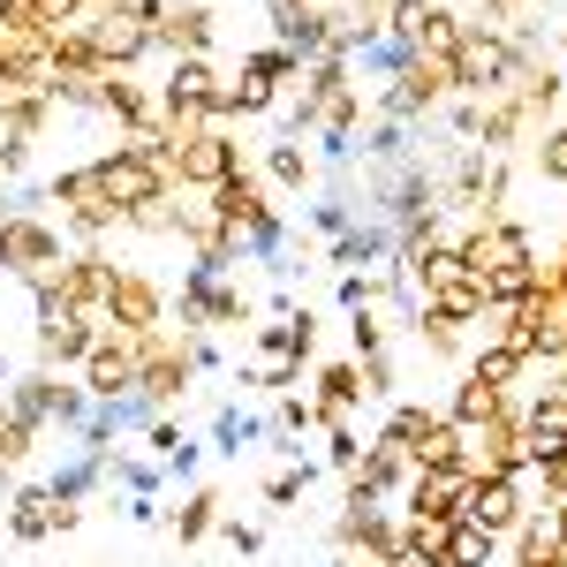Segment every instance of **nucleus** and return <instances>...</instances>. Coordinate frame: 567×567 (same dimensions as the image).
<instances>
[{"instance_id": "nucleus-46", "label": "nucleus", "mask_w": 567, "mask_h": 567, "mask_svg": "<svg viewBox=\"0 0 567 567\" xmlns=\"http://www.w3.org/2000/svg\"><path fill=\"white\" fill-rule=\"evenodd\" d=\"M114 515L136 523V529H167V507H159V499H114Z\"/></svg>"}, {"instance_id": "nucleus-8", "label": "nucleus", "mask_w": 567, "mask_h": 567, "mask_svg": "<svg viewBox=\"0 0 567 567\" xmlns=\"http://www.w3.org/2000/svg\"><path fill=\"white\" fill-rule=\"evenodd\" d=\"M53 288H61V303L84 310V318H106V296H114V243H76L61 272H53Z\"/></svg>"}, {"instance_id": "nucleus-12", "label": "nucleus", "mask_w": 567, "mask_h": 567, "mask_svg": "<svg viewBox=\"0 0 567 567\" xmlns=\"http://www.w3.org/2000/svg\"><path fill=\"white\" fill-rule=\"evenodd\" d=\"M219 45V16L205 8V0H175L159 23H152V53H167V61H182V53H213Z\"/></svg>"}, {"instance_id": "nucleus-44", "label": "nucleus", "mask_w": 567, "mask_h": 567, "mask_svg": "<svg viewBox=\"0 0 567 567\" xmlns=\"http://www.w3.org/2000/svg\"><path fill=\"white\" fill-rule=\"evenodd\" d=\"M393 333L386 326H379V310H355L349 318V355H371V349H386Z\"/></svg>"}, {"instance_id": "nucleus-6", "label": "nucleus", "mask_w": 567, "mask_h": 567, "mask_svg": "<svg viewBox=\"0 0 567 567\" xmlns=\"http://www.w3.org/2000/svg\"><path fill=\"white\" fill-rule=\"evenodd\" d=\"M175 310V280H159L144 258H114V296H106V326L114 333H152Z\"/></svg>"}, {"instance_id": "nucleus-52", "label": "nucleus", "mask_w": 567, "mask_h": 567, "mask_svg": "<svg viewBox=\"0 0 567 567\" xmlns=\"http://www.w3.org/2000/svg\"><path fill=\"white\" fill-rule=\"evenodd\" d=\"M205 8H219V0H205Z\"/></svg>"}, {"instance_id": "nucleus-23", "label": "nucleus", "mask_w": 567, "mask_h": 567, "mask_svg": "<svg viewBox=\"0 0 567 567\" xmlns=\"http://www.w3.org/2000/svg\"><path fill=\"white\" fill-rule=\"evenodd\" d=\"M205 205L219 213V227H250V219H258L265 205H272V189H265V175H258V167H243V175H227V182H219V189L205 197Z\"/></svg>"}, {"instance_id": "nucleus-40", "label": "nucleus", "mask_w": 567, "mask_h": 567, "mask_svg": "<svg viewBox=\"0 0 567 567\" xmlns=\"http://www.w3.org/2000/svg\"><path fill=\"white\" fill-rule=\"evenodd\" d=\"M326 454H318V462H326V470H333V477H349L355 462H363V432H355V424H326Z\"/></svg>"}, {"instance_id": "nucleus-30", "label": "nucleus", "mask_w": 567, "mask_h": 567, "mask_svg": "<svg viewBox=\"0 0 567 567\" xmlns=\"http://www.w3.org/2000/svg\"><path fill=\"white\" fill-rule=\"evenodd\" d=\"M8 416L31 424V432H45V416H53V371H39V363L16 371V379H8Z\"/></svg>"}, {"instance_id": "nucleus-31", "label": "nucleus", "mask_w": 567, "mask_h": 567, "mask_svg": "<svg viewBox=\"0 0 567 567\" xmlns=\"http://www.w3.org/2000/svg\"><path fill=\"white\" fill-rule=\"evenodd\" d=\"M106 484V470H99V454H61V470L45 477V492H53V507H84L91 492Z\"/></svg>"}, {"instance_id": "nucleus-1", "label": "nucleus", "mask_w": 567, "mask_h": 567, "mask_svg": "<svg viewBox=\"0 0 567 567\" xmlns=\"http://www.w3.org/2000/svg\"><path fill=\"white\" fill-rule=\"evenodd\" d=\"M529 69V53L507 31H484V23H470L462 31V45L446 53V76H454V99H499V91H515Z\"/></svg>"}, {"instance_id": "nucleus-2", "label": "nucleus", "mask_w": 567, "mask_h": 567, "mask_svg": "<svg viewBox=\"0 0 567 567\" xmlns=\"http://www.w3.org/2000/svg\"><path fill=\"white\" fill-rule=\"evenodd\" d=\"M69 227L45 213H8L0 219V280H23V288H53V272L69 258Z\"/></svg>"}, {"instance_id": "nucleus-10", "label": "nucleus", "mask_w": 567, "mask_h": 567, "mask_svg": "<svg viewBox=\"0 0 567 567\" xmlns=\"http://www.w3.org/2000/svg\"><path fill=\"white\" fill-rule=\"evenodd\" d=\"M303 393L318 401V416H326V424H355V416H363V401H371V393H363V363H355V355H326V363H310Z\"/></svg>"}, {"instance_id": "nucleus-26", "label": "nucleus", "mask_w": 567, "mask_h": 567, "mask_svg": "<svg viewBox=\"0 0 567 567\" xmlns=\"http://www.w3.org/2000/svg\"><path fill=\"white\" fill-rule=\"evenodd\" d=\"M250 446H265V416L235 409V401H219V409H213V446H205V454H219V462H243Z\"/></svg>"}, {"instance_id": "nucleus-7", "label": "nucleus", "mask_w": 567, "mask_h": 567, "mask_svg": "<svg viewBox=\"0 0 567 567\" xmlns=\"http://www.w3.org/2000/svg\"><path fill=\"white\" fill-rule=\"evenodd\" d=\"M529 258H537V235H529L523 219H470V227H462V265H470V280L507 272V265H529Z\"/></svg>"}, {"instance_id": "nucleus-19", "label": "nucleus", "mask_w": 567, "mask_h": 567, "mask_svg": "<svg viewBox=\"0 0 567 567\" xmlns=\"http://www.w3.org/2000/svg\"><path fill=\"white\" fill-rule=\"evenodd\" d=\"M258 175H265V189H280V197H303V189H318V159H310V144H296V136H265Z\"/></svg>"}, {"instance_id": "nucleus-36", "label": "nucleus", "mask_w": 567, "mask_h": 567, "mask_svg": "<svg viewBox=\"0 0 567 567\" xmlns=\"http://www.w3.org/2000/svg\"><path fill=\"white\" fill-rule=\"evenodd\" d=\"M529 175L553 182V189H567V114H560V122H545V130L529 136Z\"/></svg>"}, {"instance_id": "nucleus-20", "label": "nucleus", "mask_w": 567, "mask_h": 567, "mask_svg": "<svg viewBox=\"0 0 567 567\" xmlns=\"http://www.w3.org/2000/svg\"><path fill=\"white\" fill-rule=\"evenodd\" d=\"M0 529H8L16 545H45V537H53V492H45V477H39V484H16V492H8V507H0Z\"/></svg>"}, {"instance_id": "nucleus-27", "label": "nucleus", "mask_w": 567, "mask_h": 567, "mask_svg": "<svg viewBox=\"0 0 567 567\" xmlns=\"http://www.w3.org/2000/svg\"><path fill=\"white\" fill-rule=\"evenodd\" d=\"M507 560V537H492L477 523H446V545H439V567H499Z\"/></svg>"}, {"instance_id": "nucleus-41", "label": "nucleus", "mask_w": 567, "mask_h": 567, "mask_svg": "<svg viewBox=\"0 0 567 567\" xmlns=\"http://www.w3.org/2000/svg\"><path fill=\"white\" fill-rule=\"evenodd\" d=\"M379 280H386V272H341V280H333V303H341V318H355V310H379Z\"/></svg>"}, {"instance_id": "nucleus-50", "label": "nucleus", "mask_w": 567, "mask_h": 567, "mask_svg": "<svg viewBox=\"0 0 567 567\" xmlns=\"http://www.w3.org/2000/svg\"><path fill=\"white\" fill-rule=\"evenodd\" d=\"M386 567H424V560H409V553H393V560Z\"/></svg>"}, {"instance_id": "nucleus-38", "label": "nucleus", "mask_w": 567, "mask_h": 567, "mask_svg": "<svg viewBox=\"0 0 567 567\" xmlns=\"http://www.w3.org/2000/svg\"><path fill=\"white\" fill-rule=\"evenodd\" d=\"M213 326H219V333H250V326H258V296H250L235 272L213 288Z\"/></svg>"}, {"instance_id": "nucleus-17", "label": "nucleus", "mask_w": 567, "mask_h": 567, "mask_svg": "<svg viewBox=\"0 0 567 567\" xmlns=\"http://www.w3.org/2000/svg\"><path fill=\"white\" fill-rule=\"evenodd\" d=\"M219 515H227V492L213 477H197V484H182V507H167V537L189 553V545H205L219 529Z\"/></svg>"}, {"instance_id": "nucleus-28", "label": "nucleus", "mask_w": 567, "mask_h": 567, "mask_svg": "<svg viewBox=\"0 0 567 567\" xmlns=\"http://www.w3.org/2000/svg\"><path fill=\"white\" fill-rule=\"evenodd\" d=\"M515 401L499 386H484V379H470V371H454V393H446V424H492V416H507Z\"/></svg>"}, {"instance_id": "nucleus-14", "label": "nucleus", "mask_w": 567, "mask_h": 567, "mask_svg": "<svg viewBox=\"0 0 567 567\" xmlns=\"http://www.w3.org/2000/svg\"><path fill=\"white\" fill-rule=\"evenodd\" d=\"M76 386L91 393V401H114V393H130L136 386V341L130 333H99V349L84 355V371H76Z\"/></svg>"}, {"instance_id": "nucleus-9", "label": "nucleus", "mask_w": 567, "mask_h": 567, "mask_svg": "<svg viewBox=\"0 0 567 567\" xmlns=\"http://www.w3.org/2000/svg\"><path fill=\"white\" fill-rule=\"evenodd\" d=\"M523 515H529V477H470V492H462V523L492 529V537H515Z\"/></svg>"}, {"instance_id": "nucleus-16", "label": "nucleus", "mask_w": 567, "mask_h": 567, "mask_svg": "<svg viewBox=\"0 0 567 567\" xmlns=\"http://www.w3.org/2000/svg\"><path fill=\"white\" fill-rule=\"evenodd\" d=\"M99 122H114L122 136H144V130H159V99L136 76H99Z\"/></svg>"}, {"instance_id": "nucleus-33", "label": "nucleus", "mask_w": 567, "mask_h": 567, "mask_svg": "<svg viewBox=\"0 0 567 567\" xmlns=\"http://www.w3.org/2000/svg\"><path fill=\"white\" fill-rule=\"evenodd\" d=\"M439 424V409H424V401H386V416H379V432L371 439H386V446H401V454H416V439Z\"/></svg>"}, {"instance_id": "nucleus-18", "label": "nucleus", "mask_w": 567, "mask_h": 567, "mask_svg": "<svg viewBox=\"0 0 567 567\" xmlns=\"http://www.w3.org/2000/svg\"><path fill=\"white\" fill-rule=\"evenodd\" d=\"M386 258H393V227L386 219H355L349 235L326 243V265H333V272H386Z\"/></svg>"}, {"instance_id": "nucleus-39", "label": "nucleus", "mask_w": 567, "mask_h": 567, "mask_svg": "<svg viewBox=\"0 0 567 567\" xmlns=\"http://www.w3.org/2000/svg\"><path fill=\"white\" fill-rule=\"evenodd\" d=\"M84 416H91V393L76 386V379H53V416H45V432L76 439V432H84Z\"/></svg>"}, {"instance_id": "nucleus-11", "label": "nucleus", "mask_w": 567, "mask_h": 567, "mask_svg": "<svg viewBox=\"0 0 567 567\" xmlns=\"http://www.w3.org/2000/svg\"><path fill=\"white\" fill-rule=\"evenodd\" d=\"M91 61H99V76H136L152 61V31L130 16H91Z\"/></svg>"}, {"instance_id": "nucleus-24", "label": "nucleus", "mask_w": 567, "mask_h": 567, "mask_svg": "<svg viewBox=\"0 0 567 567\" xmlns=\"http://www.w3.org/2000/svg\"><path fill=\"white\" fill-rule=\"evenodd\" d=\"M424 318H439V326H454V333H477L484 318V288L462 272V280H446V288H432L424 296Z\"/></svg>"}, {"instance_id": "nucleus-49", "label": "nucleus", "mask_w": 567, "mask_h": 567, "mask_svg": "<svg viewBox=\"0 0 567 567\" xmlns=\"http://www.w3.org/2000/svg\"><path fill=\"white\" fill-rule=\"evenodd\" d=\"M8 379H16V363H8V349H0V393H8Z\"/></svg>"}, {"instance_id": "nucleus-43", "label": "nucleus", "mask_w": 567, "mask_h": 567, "mask_svg": "<svg viewBox=\"0 0 567 567\" xmlns=\"http://www.w3.org/2000/svg\"><path fill=\"white\" fill-rule=\"evenodd\" d=\"M213 537H227V545H235V560H258V553H265V523H243V515H219Z\"/></svg>"}, {"instance_id": "nucleus-4", "label": "nucleus", "mask_w": 567, "mask_h": 567, "mask_svg": "<svg viewBox=\"0 0 567 567\" xmlns=\"http://www.w3.org/2000/svg\"><path fill=\"white\" fill-rule=\"evenodd\" d=\"M45 189H53V205H61L69 243H114V235H130V219H122V205H114V197H106V182H99V167H91V159L61 167V175H45Z\"/></svg>"}, {"instance_id": "nucleus-42", "label": "nucleus", "mask_w": 567, "mask_h": 567, "mask_svg": "<svg viewBox=\"0 0 567 567\" xmlns=\"http://www.w3.org/2000/svg\"><path fill=\"white\" fill-rule=\"evenodd\" d=\"M446 144H477V130H484V99H446Z\"/></svg>"}, {"instance_id": "nucleus-34", "label": "nucleus", "mask_w": 567, "mask_h": 567, "mask_svg": "<svg viewBox=\"0 0 567 567\" xmlns=\"http://www.w3.org/2000/svg\"><path fill=\"white\" fill-rule=\"evenodd\" d=\"M537 280H545V265L529 258V265H507V272H484L477 288H484V310H515L523 296H537Z\"/></svg>"}, {"instance_id": "nucleus-3", "label": "nucleus", "mask_w": 567, "mask_h": 567, "mask_svg": "<svg viewBox=\"0 0 567 567\" xmlns=\"http://www.w3.org/2000/svg\"><path fill=\"white\" fill-rule=\"evenodd\" d=\"M219 84H227V69H219V53H182L159 69V122L167 130H213V106H219Z\"/></svg>"}, {"instance_id": "nucleus-22", "label": "nucleus", "mask_w": 567, "mask_h": 567, "mask_svg": "<svg viewBox=\"0 0 567 567\" xmlns=\"http://www.w3.org/2000/svg\"><path fill=\"white\" fill-rule=\"evenodd\" d=\"M515 99L529 106V122L545 130V122H553V114L567 106V61H553V53H537V61L523 69V84H515Z\"/></svg>"}, {"instance_id": "nucleus-35", "label": "nucleus", "mask_w": 567, "mask_h": 567, "mask_svg": "<svg viewBox=\"0 0 567 567\" xmlns=\"http://www.w3.org/2000/svg\"><path fill=\"white\" fill-rule=\"evenodd\" d=\"M310 379V363L296 355H258V363H235V386H265V393H296Z\"/></svg>"}, {"instance_id": "nucleus-5", "label": "nucleus", "mask_w": 567, "mask_h": 567, "mask_svg": "<svg viewBox=\"0 0 567 567\" xmlns=\"http://www.w3.org/2000/svg\"><path fill=\"white\" fill-rule=\"evenodd\" d=\"M243 167H250V152H243L235 130H167V175H175V189L213 197L219 182L243 175Z\"/></svg>"}, {"instance_id": "nucleus-45", "label": "nucleus", "mask_w": 567, "mask_h": 567, "mask_svg": "<svg viewBox=\"0 0 567 567\" xmlns=\"http://www.w3.org/2000/svg\"><path fill=\"white\" fill-rule=\"evenodd\" d=\"M159 470H167V484H197V470H205V446H197V439H182Z\"/></svg>"}, {"instance_id": "nucleus-25", "label": "nucleus", "mask_w": 567, "mask_h": 567, "mask_svg": "<svg viewBox=\"0 0 567 567\" xmlns=\"http://www.w3.org/2000/svg\"><path fill=\"white\" fill-rule=\"evenodd\" d=\"M462 371H470V379H484V386H499L507 401H523V379H529V363H523L515 349H507V341H477Z\"/></svg>"}, {"instance_id": "nucleus-47", "label": "nucleus", "mask_w": 567, "mask_h": 567, "mask_svg": "<svg viewBox=\"0 0 567 567\" xmlns=\"http://www.w3.org/2000/svg\"><path fill=\"white\" fill-rule=\"evenodd\" d=\"M182 439H189V432H182V416H159V424L144 432V446H152V462H167V454H175Z\"/></svg>"}, {"instance_id": "nucleus-15", "label": "nucleus", "mask_w": 567, "mask_h": 567, "mask_svg": "<svg viewBox=\"0 0 567 567\" xmlns=\"http://www.w3.org/2000/svg\"><path fill=\"white\" fill-rule=\"evenodd\" d=\"M401 484H409V454L386 439H363V462L341 477V499H401Z\"/></svg>"}, {"instance_id": "nucleus-21", "label": "nucleus", "mask_w": 567, "mask_h": 567, "mask_svg": "<svg viewBox=\"0 0 567 567\" xmlns=\"http://www.w3.org/2000/svg\"><path fill=\"white\" fill-rule=\"evenodd\" d=\"M529 130H537V122H529V106L515 99V91H499V99H484V130H477V144H484V152H499V159H515V152L529 144Z\"/></svg>"}, {"instance_id": "nucleus-13", "label": "nucleus", "mask_w": 567, "mask_h": 567, "mask_svg": "<svg viewBox=\"0 0 567 567\" xmlns=\"http://www.w3.org/2000/svg\"><path fill=\"white\" fill-rule=\"evenodd\" d=\"M462 492H470V470H409L401 484V515H432V523H462Z\"/></svg>"}, {"instance_id": "nucleus-29", "label": "nucleus", "mask_w": 567, "mask_h": 567, "mask_svg": "<svg viewBox=\"0 0 567 567\" xmlns=\"http://www.w3.org/2000/svg\"><path fill=\"white\" fill-rule=\"evenodd\" d=\"M45 130H53V99H45V91H0V136L39 144Z\"/></svg>"}, {"instance_id": "nucleus-32", "label": "nucleus", "mask_w": 567, "mask_h": 567, "mask_svg": "<svg viewBox=\"0 0 567 567\" xmlns=\"http://www.w3.org/2000/svg\"><path fill=\"white\" fill-rule=\"evenodd\" d=\"M318 470H326V462H280V470H272V477L258 484L265 515H288V507H303V492L318 484Z\"/></svg>"}, {"instance_id": "nucleus-37", "label": "nucleus", "mask_w": 567, "mask_h": 567, "mask_svg": "<svg viewBox=\"0 0 567 567\" xmlns=\"http://www.w3.org/2000/svg\"><path fill=\"white\" fill-rule=\"evenodd\" d=\"M265 432L310 439V432H326V416H318V401H310V393L296 386V393H272V416H265Z\"/></svg>"}, {"instance_id": "nucleus-48", "label": "nucleus", "mask_w": 567, "mask_h": 567, "mask_svg": "<svg viewBox=\"0 0 567 567\" xmlns=\"http://www.w3.org/2000/svg\"><path fill=\"white\" fill-rule=\"evenodd\" d=\"M529 484H537V492H553V499H567V454H560V462H545Z\"/></svg>"}, {"instance_id": "nucleus-51", "label": "nucleus", "mask_w": 567, "mask_h": 567, "mask_svg": "<svg viewBox=\"0 0 567 567\" xmlns=\"http://www.w3.org/2000/svg\"><path fill=\"white\" fill-rule=\"evenodd\" d=\"M560 243H567V213H560Z\"/></svg>"}]
</instances>
